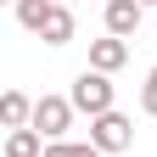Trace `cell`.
I'll use <instances>...</instances> for the list:
<instances>
[{"label":"cell","mask_w":157,"mask_h":157,"mask_svg":"<svg viewBox=\"0 0 157 157\" xmlns=\"http://www.w3.org/2000/svg\"><path fill=\"white\" fill-rule=\"evenodd\" d=\"M112 73H95V67H84V73H78L73 78V90H67V101L78 107V112H90V118H101V112H118L112 107Z\"/></svg>","instance_id":"obj_1"},{"label":"cell","mask_w":157,"mask_h":157,"mask_svg":"<svg viewBox=\"0 0 157 157\" xmlns=\"http://www.w3.org/2000/svg\"><path fill=\"white\" fill-rule=\"evenodd\" d=\"M90 146L101 151V157L129 151V146H135V124H129L124 112H101V118H90Z\"/></svg>","instance_id":"obj_2"},{"label":"cell","mask_w":157,"mask_h":157,"mask_svg":"<svg viewBox=\"0 0 157 157\" xmlns=\"http://www.w3.org/2000/svg\"><path fill=\"white\" fill-rule=\"evenodd\" d=\"M73 101H67V95H39V101H34V124L28 129H39V135H45V140H62V135L73 129Z\"/></svg>","instance_id":"obj_3"},{"label":"cell","mask_w":157,"mask_h":157,"mask_svg":"<svg viewBox=\"0 0 157 157\" xmlns=\"http://www.w3.org/2000/svg\"><path fill=\"white\" fill-rule=\"evenodd\" d=\"M101 17H107V34L129 39V34H140V17H146V6H140V0H107V6H101Z\"/></svg>","instance_id":"obj_4"},{"label":"cell","mask_w":157,"mask_h":157,"mask_svg":"<svg viewBox=\"0 0 157 157\" xmlns=\"http://www.w3.org/2000/svg\"><path fill=\"white\" fill-rule=\"evenodd\" d=\"M124 62H129V39H118V34L90 39V67H95V73H118Z\"/></svg>","instance_id":"obj_5"},{"label":"cell","mask_w":157,"mask_h":157,"mask_svg":"<svg viewBox=\"0 0 157 157\" xmlns=\"http://www.w3.org/2000/svg\"><path fill=\"white\" fill-rule=\"evenodd\" d=\"M73 34H78L73 11L56 0V6H51V17H45V28H39V39H45V45H73Z\"/></svg>","instance_id":"obj_6"},{"label":"cell","mask_w":157,"mask_h":157,"mask_svg":"<svg viewBox=\"0 0 157 157\" xmlns=\"http://www.w3.org/2000/svg\"><path fill=\"white\" fill-rule=\"evenodd\" d=\"M0 124H6V129H28L34 124V101H28L23 90H6V95H0Z\"/></svg>","instance_id":"obj_7"},{"label":"cell","mask_w":157,"mask_h":157,"mask_svg":"<svg viewBox=\"0 0 157 157\" xmlns=\"http://www.w3.org/2000/svg\"><path fill=\"white\" fill-rule=\"evenodd\" d=\"M45 135L39 129H6V157H45Z\"/></svg>","instance_id":"obj_8"},{"label":"cell","mask_w":157,"mask_h":157,"mask_svg":"<svg viewBox=\"0 0 157 157\" xmlns=\"http://www.w3.org/2000/svg\"><path fill=\"white\" fill-rule=\"evenodd\" d=\"M51 6H56V0H17V6H11V17H17L28 34H39V28H45V17H51Z\"/></svg>","instance_id":"obj_9"},{"label":"cell","mask_w":157,"mask_h":157,"mask_svg":"<svg viewBox=\"0 0 157 157\" xmlns=\"http://www.w3.org/2000/svg\"><path fill=\"white\" fill-rule=\"evenodd\" d=\"M45 157H101V151H95L90 140H51Z\"/></svg>","instance_id":"obj_10"},{"label":"cell","mask_w":157,"mask_h":157,"mask_svg":"<svg viewBox=\"0 0 157 157\" xmlns=\"http://www.w3.org/2000/svg\"><path fill=\"white\" fill-rule=\"evenodd\" d=\"M140 112H146V118H157V67L146 73V84H140Z\"/></svg>","instance_id":"obj_11"},{"label":"cell","mask_w":157,"mask_h":157,"mask_svg":"<svg viewBox=\"0 0 157 157\" xmlns=\"http://www.w3.org/2000/svg\"><path fill=\"white\" fill-rule=\"evenodd\" d=\"M140 6H157V0H140Z\"/></svg>","instance_id":"obj_12"},{"label":"cell","mask_w":157,"mask_h":157,"mask_svg":"<svg viewBox=\"0 0 157 157\" xmlns=\"http://www.w3.org/2000/svg\"><path fill=\"white\" fill-rule=\"evenodd\" d=\"M11 6H17V0H11Z\"/></svg>","instance_id":"obj_13"},{"label":"cell","mask_w":157,"mask_h":157,"mask_svg":"<svg viewBox=\"0 0 157 157\" xmlns=\"http://www.w3.org/2000/svg\"><path fill=\"white\" fill-rule=\"evenodd\" d=\"M62 6H67V0H62Z\"/></svg>","instance_id":"obj_14"}]
</instances>
